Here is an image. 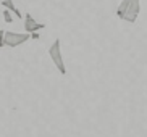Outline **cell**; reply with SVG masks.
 I'll list each match as a JSON object with an SVG mask.
<instances>
[{
    "label": "cell",
    "instance_id": "obj_9",
    "mask_svg": "<svg viewBox=\"0 0 147 137\" xmlns=\"http://www.w3.org/2000/svg\"><path fill=\"white\" fill-rule=\"evenodd\" d=\"M31 37H32V39H39V34H37V32H32V34H31Z\"/></svg>",
    "mask_w": 147,
    "mask_h": 137
},
{
    "label": "cell",
    "instance_id": "obj_2",
    "mask_svg": "<svg viewBox=\"0 0 147 137\" xmlns=\"http://www.w3.org/2000/svg\"><path fill=\"white\" fill-rule=\"evenodd\" d=\"M31 39V34L28 32H13V31H5V47H18L23 45Z\"/></svg>",
    "mask_w": 147,
    "mask_h": 137
},
{
    "label": "cell",
    "instance_id": "obj_6",
    "mask_svg": "<svg viewBox=\"0 0 147 137\" xmlns=\"http://www.w3.org/2000/svg\"><path fill=\"white\" fill-rule=\"evenodd\" d=\"M128 5H129V0H121L120 2V5H118V8H117V16L120 18V19H125Z\"/></svg>",
    "mask_w": 147,
    "mask_h": 137
},
{
    "label": "cell",
    "instance_id": "obj_5",
    "mask_svg": "<svg viewBox=\"0 0 147 137\" xmlns=\"http://www.w3.org/2000/svg\"><path fill=\"white\" fill-rule=\"evenodd\" d=\"M2 7H5L8 11H11L15 16L20 18V19H21V18H24V16H23V13L20 11L16 7H15V2H13V0H2Z\"/></svg>",
    "mask_w": 147,
    "mask_h": 137
},
{
    "label": "cell",
    "instance_id": "obj_1",
    "mask_svg": "<svg viewBox=\"0 0 147 137\" xmlns=\"http://www.w3.org/2000/svg\"><path fill=\"white\" fill-rule=\"evenodd\" d=\"M49 56L52 58L55 68L60 71V74H66V66L65 61H63V56H61V47H60V39H55L53 44L49 48Z\"/></svg>",
    "mask_w": 147,
    "mask_h": 137
},
{
    "label": "cell",
    "instance_id": "obj_4",
    "mask_svg": "<svg viewBox=\"0 0 147 137\" xmlns=\"http://www.w3.org/2000/svg\"><path fill=\"white\" fill-rule=\"evenodd\" d=\"M44 28H45V24L44 23H37L32 18V15H29V13L24 15V32L32 34V32H37V31L44 29Z\"/></svg>",
    "mask_w": 147,
    "mask_h": 137
},
{
    "label": "cell",
    "instance_id": "obj_7",
    "mask_svg": "<svg viewBox=\"0 0 147 137\" xmlns=\"http://www.w3.org/2000/svg\"><path fill=\"white\" fill-rule=\"evenodd\" d=\"M3 19L5 23H13V13L8 11L7 8H3Z\"/></svg>",
    "mask_w": 147,
    "mask_h": 137
},
{
    "label": "cell",
    "instance_id": "obj_8",
    "mask_svg": "<svg viewBox=\"0 0 147 137\" xmlns=\"http://www.w3.org/2000/svg\"><path fill=\"white\" fill-rule=\"evenodd\" d=\"M5 47V31L0 29V48Z\"/></svg>",
    "mask_w": 147,
    "mask_h": 137
},
{
    "label": "cell",
    "instance_id": "obj_3",
    "mask_svg": "<svg viewBox=\"0 0 147 137\" xmlns=\"http://www.w3.org/2000/svg\"><path fill=\"white\" fill-rule=\"evenodd\" d=\"M139 11H141V0H129V5H128V10H126L125 15V21L136 23Z\"/></svg>",
    "mask_w": 147,
    "mask_h": 137
}]
</instances>
